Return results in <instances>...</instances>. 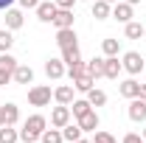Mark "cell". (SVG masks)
Wrapping results in <instances>:
<instances>
[{"label":"cell","instance_id":"35","mask_svg":"<svg viewBox=\"0 0 146 143\" xmlns=\"http://www.w3.org/2000/svg\"><path fill=\"white\" fill-rule=\"evenodd\" d=\"M9 81H11V73L0 68V87H3V84H9Z\"/></svg>","mask_w":146,"mask_h":143},{"label":"cell","instance_id":"3","mask_svg":"<svg viewBox=\"0 0 146 143\" xmlns=\"http://www.w3.org/2000/svg\"><path fill=\"white\" fill-rule=\"evenodd\" d=\"M121 65H124V70H127L129 76H138V73L143 70V56L138 54V51H127L124 59H121Z\"/></svg>","mask_w":146,"mask_h":143},{"label":"cell","instance_id":"24","mask_svg":"<svg viewBox=\"0 0 146 143\" xmlns=\"http://www.w3.org/2000/svg\"><path fill=\"white\" fill-rule=\"evenodd\" d=\"M20 140V132L14 126H0V143H17Z\"/></svg>","mask_w":146,"mask_h":143},{"label":"cell","instance_id":"14","mask_svg":"<svg viewBox=\"0 0 146 143\" xmlns=\"http://www.w3.org/2000/svg\"><path fill=\"white\" fill-rule=\"evenodd\" d=\"M6 28H9V31L23 28V11H20V9H6Z\"/></svg>","mask_w":146,"mask_h":143},{"label":"cell","instance_id":"32","mask_svg":"<svg viewBox=\"0 0 146 143\" xmlns=\"http://www.w3.org/2000/svg\"><path fill=\"white\" fill-rule=\"evenodd\" d=\"M93 143H118V140H115L110 132H104V129H101V132H96V140H93Z\"/></svg>","mask_w":146,"mask_h":143},{"label":"cell","instance_id":"34","mask_svg":"<svg viewBox=\"0 0 146 143\" xmlns=\"http://www.w3.org/2000/svg\"><path fill=\"white\" fill-rule=\"evenodd\" d=\"M56 3V9H73L76 6V0H54Z\"/></svg>","mask_w":146,"mask_h":143},{"label":"cell","instance_id":"20","mask_svg":"<svg viewBox=\"0 0 146 143\" xmlns=\"http://www.w3.org/2000/svg\"><path fill=\"white\" fill-rule=\"evenodd\" d=\"M87 109H93V104L87 101V98H73V104H70V115H73V118L84 115Z\"/></svg>","mask_w":146,"mask_h":143},{"label":"cell","instance_id":"29","mask_svg":"<svg viewBox=\"0 0 146 143\" xmlns=\"http://www.w3.org/2000/svg\"><path fill=\"white\" fill-rule=\"evenodd\" d=\"M62 62L70 68L76 62H82V54H79V48H70V51H62Z\"/></svg>","mask_w":146,"mask_h":143},{"label":"cell","instance_id":"7","mask_svg":"<svg viewBox=\"0 0 146 143\" xmlns=\"http://www.w3.org/2000/svg\"><path fill=\"white\" fill-rule=\"evenodd\" d=\"M112 17L118 20V23H124V25H127L129 20H132V3H127V0H118V3L112 6Z\"/></svg>","mask_w":146,"mask_h":143},{"label":"cell","instance_id":"39","mask_svg":"<svg viewBox=\"0 0 146 143\" xmlns=\"http://www.w3.org/2000/svg\"><path fill=\"white\" fill-rule=\"evenodd\" d=\"M76 143H93V140H84V138H79V140H76Z\"/></svg>","mask_w":146,"mask_h":143},{"label":"cell","instance_id":"28","mask_svg":"<svg viewBox=\"0 0 146 143\" xmlns=\"http://www.w3.org/2000/svg\"><path fill=\"white\" fill-rule=\"evenodd\" d=\"M17 65H20V62L9 54V51H6V54H0V68H3V70H9L11 76H14V68H17Z\"/></svg>","mask_w":146,"mask_h":143},{"label":"cell","instance_id":"18","mask_svg":"<svg viewBox=\"0 0 146 143\" xmlns=\"http://www.w3.org/2000/svg\"><path fill=\"white\" fill-rule=\"evenodd\" d=\"M93 17H96V20L112 17V6H110L107 0H96V3H93Z\"/></svg>","mask_w":146,"mask_h":143},{"label":"cell","instance_id":"42","mask_svg":"<svg viewBox=\"0 0 146 143\" xmlns=\"http://www.w3.org/2000/svg\"><path fill=\"white\" fill-rule=\"evenodd\" d=\"M107 3H110V6H115V3H118V0H107Z\"/></svg>","mask_w":146,"mask_h":143},{"label":"cell","instance_id":"26","mask_svg":"<svg viewBox=\"0 0 146 143\" xmlns=\"http://www.w3.org/2000/svg\"><path fill=\"white\" fill-rule=\"evenodd\" d=\"M124 34H127V39H141V36H143V25L129 20V23H127V28H124Z\"/></svg>","mask_w":146,"mask_h":143},{"label":"cell","instance_id":"11","mask_svg":"<svg viewBox=\"0 0 146 143\" xmlns=\"http://www.w3.org/2000/svg\"><path fill=\"white\" fill-rule=\"evenodd\" d=\"M121 70H124V65L118 62V56H104V79H118Z\"/></svg>","mask_w":146,"mask_h":143},{"label":"cell","instance_id":"5","mask_svg":"<svg viewBox=\"0 0 146 143\" xmlns=\"http://www.w3.org/2000/svg\"><path fill=\"white\" fill-rule=\"evenodd\" d=\"M70 124V107L68 104H59V107L51 109V126H56V129H62V126Z\"/></svg>","mask_w":146,"mask_h":143},{"label":"cell","instance_id":"33","mask_svg":"<svg viewBox=\"0 0 146 143\" xmlns=\"http://www.w3.org/2000/svg\"><path fill=\"white\" fill-rule=\"evenodd\" d=\"M121 143H146L143 138H141V135H135V132H129V135H124V140Z\"/></svg>","mask_w":146,"mask_h":143},{"label":"cell","instance_id":"23","mask_svg":"<svg viewBox=\"0 0 146 143\" xmlns=\"http://www.w3.org/2000/svg\"><path fill=\"white\" fill-rule=\"evenodd\" d=\"M87 101H90L93 107H104V104H107V93H104V90H87Z\"/></svg>","mask_w":146,"mask_h":143},{"label":"cell","instance_id":"16","mask_svg":"<svg viewBox=\"0 0 146 143\" xmlns=\"http://www.w3.org/2000/svg\"><path fill=\"white\" fill-rule=\"evenodd\" d=\"M70 81H73V90H79V93H87V90H93V84H96V79H93L90 73H82V76L70 79Z\"/></svg>","mask_w":146,"mask_h":143},{"label":"cell","instance_id":"37","mask_svg":"<svg viewBox=\"0 0 146 143\" xmlns=\"http://www.w3.org/2000/svg\"><path fill=\"white\" fill-rule=\"evenodd\" d=\"M11 3H14V0H0V11H6V9H11Z\"/></svg>","mask_w":146,"mask_h":143},{"label":"cell","instance_id":"8","mask_svg":"<svg viewBox=\"0 0 146 143\" xmlns=\"http://www.w3.org/2000/svg\"><path fill=\"white\" fill-rule=\"evenodd\" d=\"M76 124L82 126V132H96V129H98V115H96V109H87L84 115H79Z\"/></svg>","mask_w":146,"mask_h":143},{"label":"cell","instance_id":"25","mask_svg":"<svg viewBox=\"0 0 146 143\" xmlns=\"http://www.w3.org/2000/svg\"><path fill=\"white\" fill-rule=\"evenodd\" d=\"M101 51H104V56H118L121 42H118V39H112V36H107V39L101 42Z\"/></svg>","mask_w":146,"mask_h":143},{"label":"cell","instance_id":"9","mask_svg":"<svg viewBox=\"0 0 146 143\" xmlns=\"http://www.w3.org/2000/svg\"><path fill=\"white\" fill-rule=\"evenodd\" d=\"M73 9H56V14H54V20H51V23H54L56 28H73Z\"/></svg>","mask_w":146,"mask_h":143},{"label":"cell","instance_id":"4","mask_svg":"<svg viewBox=\"0 0 146 143\" xmlns=\"http://www.w3.org/2000/svg\"><path fill=\"white\" fill-rule=\"evenodd\" d=\"M79 36L73 28H56V45H59V51H70V48H79V42H76Z\"/></svg>","mask_w":146,"mask_h":143},{"label":"cell","instance_id":"12","mask_svg":"<svg viewBox=\"0 0 146 143\" xmlns=\"http://www.w3.org/2000/svg\"><path fill=\"white\" fill-rule=\"evenodd\" d=\"M54 14H56V3H54V0H45V3L36 6V17H39V23H51Z\"/></svg>","mask_w":146,"mask_h":143},{"label":"cell","instance_id":"41","mask_svg":"<svg viewBox=\"0 0 146 143\" xmlns=\"http://www.w3.org/2000/svg\"><path fill=\"white\" fill-rule=\"evenodd\" d=\"M0 126H3V107H0Z\"/></svg>","mask_w":146,"mask_h":143},{"label":"cell","instance_id":"22","mask_svg":"<svg viewBox=\"0 0 146 143\" xmlns=\"http://www.w3.org/2000/svg\"><path fill=\"white\" fill-rule=\"evenodd\" d=\"M39 143H65V138H62V129H45L42 135H39Z\"/></svg>","mask_w":146,"mask_h":143},{"label":"cell","instance_id":"2","mask_svg":"<svg viewBox=\"0 0 146 143\" xmlns=\"http://www.w3.org/2000/svg\"><path fill=\"white\" fill-rule=\"evenodd\" d=\"M51 87L48 84H34V87L28 90V104L31 107H48L51 104Z\"/></svg>","mask_w":146,"mask_h":143},{"label":"cell","instance_id":"6","mask_svg":"<svg viewBox=\"0 0 146 143\" xmlns=\"http://www.w3.org/2000/svg\"><path fill=\"white\" fill-rule=\"evenodd\" d=\"M129 121H135V124H143L146 121V101L143 98H129Z\"/></svg>","mask_w":146,"mask_h":143},{"label":"cell","instance_id":"1","mask_svg":"<svg viewBox=\"0 0 146 143\" xmlns=\"http://www.w3.org/2000/svg\"><path fill=\"white\" fill-rule=\"evenodd\" d=\"M48 129V121H45V115H28L25 118V124L20 129V140L25 143H36L39 140V135Z\"/></svg>","mask_w":146,"mask_h":143},{"label":"cell","instance_id":"38","mask_svg":"<svg viewBox=\"0 0 146 143\" xmlns=\"http://www.w3.org/2000/svg\"><path fill=\"white\" fill-rule=\"evenodd\" d=\"M138 98H143V101H146V84H141V90H138Z\"/></svg>","mask_w":146,"mask_h":143},{"label":"cell","instance_id":"10","mask_svg":"<svg viewBox=\"0 0 146 143\" xmlns=\"http://www.w3.org/2000/svg\"><path fill=\"white\" fill-rule=\"evenodd\" d=\"M65 70H68V65H65L62 59H48V62H45V76H48V79H62Z\"/></svg>","mask_w":146,"mask_h":143},{"label":"cell","instance_id":"30","mask_svg":"<svg viewBox=\"0 0 146 143\" xmlns=\"http://www.w3.org/2000/svg\"><path fill=\"white\" fill-rule=\"evenodd\" d=\"M11 45H14V36H11L9 28H3V31H0V54H6Z\"/></svg>","mask_w":146,"mask_h":143},{"label":"cell","instance_id":"44","mask_svg":"<svg viewBox=\"0 0 146 143\" xmlns=\"http://www.w3.org/2000/svg\"><path fill=\"white\" fill-rule=\"evenodd\" d=\"M143 39H146V25H143Z\"/></svg>","mask_w":146,"mask_h":143},{"label":"cell","instance_id":"31","mask_svg":"<svg viewBox=\"0 0 146 143\" xmlns=\"http://www.w3.org/2000/svg\"><path fill=\"white\" fill-rule=\"evenodd\" d=\"M82 73H87V62H76V65H70V68H68V76H70V79L82 76Z\"/></svg>","mask_w":146,"mask_h":143},{"label":"cell","instance_id":"17","mask_svg":"<svg viewBox=\"0 0 146 143\" xmlns=\"http://www.w3.org/2000/svg\"><path fill=\"white\" fill-rule=\"evenodd\" d=\"M54 98H56V104H68V107H70V104H73V87H70V84L56 87L54 90Z\"/></svg>","mask_w":146,"mask_h":143},{"label":"cell","instance_id":"19","mask_svg":"<svg viewBox=\"0 0 146 143\" xmlns=\"http://www.w3.org/2000/svg\"><path fill=\"white\" fill-rule=\"evenodd\" d=\"M138 90H141V84H138L135 79H127V81H121L118 93H121L124 98H138Z\"/></svg>","mask_w":146,"mask_h":143},{"label":"cell","instance_id":"13","mask_svg":"<svg viewBox=\"0 0 146 143\" xmlns=\"http://www.w3.org/2000/svg\"><path fill=\"white\" fill-rule=\"evenodd\" d=\"M11 81H17V84H31V81H34V70H31L28 65H17Z\"/></svg>","mask_w":146,"mask_h":143},{"label":"cell","instance_id":"15","mask_svg":"<svg viewBox=\"0 0 146 143\" xmlns=\"http://www.w3.org/2000/svg\"><path fill=\"white\" fill-rule=\"evenodd\" d=\"M17 121H20V107L9 101V104L3 107V126H14Z\"/></svg>","mask_w":146,"mask_h":143},{"label":"cell","instance_id":"43","mask_svg":"<svg viewBox=\"0 0 146 143\" xmlns=\"http://www.w3.org/2000/svg\"><path fill=\"white\" fill-rule=\"evenodd\" d=\"M143 140H146V126H143Z\"/></svg>","mask_w":146,"mask_h":143},{"label":"cell","instance_id":"40","mask_svg":"<svg viewBox=\"0 0 146 143\" xmlns=\"http://www.w3.org/2000/svg\"><path fill=\"white\" fill-rule=\"evenodd\" d=\"M127 3H132V6H138V3H141V0H127Z\"/></svg>","mask_w":146,"mask_h":143},{"label":"cell","instance_id":"21","mask_svg":"<svg viewBox=\"0 0 146 143\" xmlns=\"http://www.w3.org/2000/svg\"><path fill=\"white\" fill-rule=\"evenodd\" d=\"M62 138L68 143H76L79 138H82V126L79 124H68V126H62Z\"/></svg>","mask_w":146,"mask_h":143},{"label":"cell","instance_id":"27","mask_svg":"<svg viewBox=\"0 0 146 143\" xmlns=\"http://www.w3.org/2000/svg\"><path fill=\"white\" fill-rule=\"evenodd\" d=\"M87 73H90L93 79H101L104 76V59H90L87 62Z\"/></svg>","mask_w":146,"mask_h":143},{"label":"cell","instance_id":"36","mask_svg":"<svg viewBox=\"0 0 146 143\" xmlns=\"http://www.w3.org/2000/svg\"><path fill=\"white\" fill-rule=\"evenodd\" d=\"M17 3L23 9H36V6H39V0H17Z\"/></svg>","mask_w":146,"mask_h":143}]
</instances>
